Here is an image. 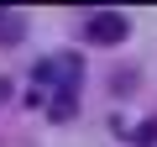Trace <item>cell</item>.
Returning <instances> with one entry per match:
<instances>
[{"mask_svg":"<svg viewBox=\"0 0 157 147\" xmlns=\"http://www.w3.org/2000/svg\"><path fill=\"white\" fill-rule=\"evenodd\" d=\"M37 84H47V89H58V100H68L78 89V58L73 53L68 58H42L37 63Z\"/></svg>","mask_w":157,"mask_h":147,"instance_id":"cell-1","label":"cell"},{"mask_svg":"<svg viewBox=\"0 0 157 147\" xmlns=\"http://www.w3.org/2000/svg\"><path fill=\"white\" fill-rule=\"evenodd\" d=\"M84 37H89V42H100V47H115V42H126V37H131V21H126L121 11H94V16H89V26H84Z\"/></svg>","mask_w":157,"mask_h":147,"instance_id":"cell-2","label":"cell"}]
</instances>
